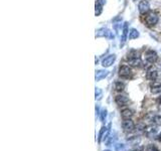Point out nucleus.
I'll use <instances>...</instances> for the list:
<instances>
[{"mask_svg": "<svg viewBox=\"0 0 161 151\" xmlns=\"http://www.w3.org/2000/svg\"><path fill=\"white\" fill-rule=\"evenodd\" d=\"M114 38V34L112 33L110 29L106 27H102V28H99V29L96 31V38Z\"/></svg>", "mask_w": 161, "mask_h": 151, "instance_id": "obj_1", "label": "nucleus"}, {"mask_svg": "<svg viewBox=\"0 0 161 151\" xmlns=\"http://www.w3.org/2000/svg\"><path fill=\"white\" fill-rule=\"evenodd\" d=\"M145 22H146L149 26L155 25L156 23L158 22V16H157V14H155V13H153V12L149 13V14H148L147 16L145 17Z\"/></svg>", "mask_w": 161, "mask_h": 151, "instance_id": "obj_2", "label": "nucleus"}, {"mask_svg": "<svg viewBox=\"0 0 161 151\" xmlns=\"http://www.w3.org/2000/svg\"><path fill=\"white\" fill-rule=\"evenodd\" d=\"M132 75V70L129 65H122L119 70V76L122 78H129Z\"/></svg>", "mask_w": 161, "mask_h": 151, "instance_id": "obj_3", "label": "nucleus"}, {"mask_svg": "<svg viewBox=\"0 0 161 151\" xmlns=\"http://www.w3.org/2000/svg\"><path fill=\"white\" fill-rule=\"evenodd\" d=\"M115 61H116V56H115V54H109V56H107L103 61H102V65H103L104 67H111V65L114 63Z\"/></svg>", "mask_w": 161, "mask_h": 151, "instance_id": "obj_4", "label": "nucleus"}, {"mask_svg": "<svg viewBox=\"0 0 161 151\" xmlns=\"http://www.w3.org/2000/svg\"><path fill=\"white\" fill-rule=\"evenodd\" d=\"M145 58H146V61L148 63H154L156 61H157L158 56H157V54L154 51V50H148L146 54H145Z\"/></svg>", "mask_w": 161, "mask_h": 151, "instance_id": "obj_5", "label": "nucleus"}, {"mask_svg": "<svg viewBox=\"0 0 161 151\" xmlns=\"http://www.w3.org/2000/svg\"><path fill=\"white\" fill-rule=\"evenodd\" d=\"M122 128L125 131H133L135 128V124L132 120L130 119H124V121L122 122Z\"/></svg>", "mask_w": 161, "mask_h": 151, "instance_id": "obj_6", "label": "nucleus"}, {"mask_svg": "<svg viewBox=\"0 0 161 151\" xmlns=\"http://www.w3.org/2000/svg\"><path fill=\"white\" fill-rule=\"evenodd\" d=\"M138 8H139V12H140L141 14H145V13H147L149 11L150 5H149V3H148V1H146V0H142V1L139 3Z\"/></svg>", "mask_w": 161, "mask_h": 151, "instance_id": "obj_7", "label": "nucleus"}, {"mask_svg": "<svg viewBox=\"0 0 161 151\" xmlns=\"http://www.w3.org/2000/svg\"><path fill=\"white\" fill-rule=\"evenodd\" d=\"M150 92L152 94H158V93H161V83L160 82H157V81H153V84L151 85L150 87Z\"/></svg>", "mask_w": 161, "mask_h": 151, "instance_id": "obj_8", "label": "nucleus"}, {"mask_svg": "<svg viewBox=\"0 0 161 151\" xmlns=\"http://www.w3.org/2000/svg\"><path fill=\"white\" fill-rule=\"evenodd\" d=\"M128 98L126 97V96H122V95H119L117 96L116 98H115V102H116L117 105H119L120 107L122 106H125L126 104L128 103Z\"/></svg>", "mask_w": 161, "mask_h": 151, "instance_id": "obj_9", "label": "nucleus"}, {"mask_svg": "<svg viewBox=\"0 0 161 151\" xmlns=\"http://www.w3.org/2000/svg\"><path fill=\"white\" fill-rule=\"evenodd\" d=\"M109 75V72L106 71V70H98L96 72V81H101L103 79H105L106 77Z\"/></svg>", "mask_w": 161, "mask_h": 151, "instance_id": "obj_10", "label": "nucleus"}, {"mask_svg": "<svg viewBox=\"0 0 161 151\" xmlns=\"http://www.w3.org/2000/svg\"><path fill=\"white\" fill-rule=\"evenodd\" d=\"M157 76H158V74H157V72H156V70H154V69H149L147 71V74H146V78H147V80H150V81H155L156 79H157Z\"/></svg>", "mask_w": 161, "mask_h": 151, "instance_id": "obj_11", "label": "nucleus"}, {"mask_svg": "<svg viewBox=\"0 0 161 151\" xmlns=\"http://www.w3.org/2000/svg\"><path fill=\"white\" fill-rule=\"evenodd\" d=\"M128 35V23L125 22L123 26V34H122V38H121V45H123L125 43L126 39H127Z\"/></svg>", "mask_w": 161, "mask_h": 151, "instance_id": "obj_12", "label": "nucleus"}, {"mask_svg": "<svg viewBox=\"0 0 161 151\" xmlns=\"http://www.w3.org/2000/svg\"><path fill=\"white\" fill-rule=\"evenodd\" d=\"M107 131H108V129L106 128L105 126H103L101 128V130H100V132H99V135H98V142H99V143L101 141H103V138L106 135V133H107Z\"/></svg>", "mask_w": 161, "mask_h": 151, "instance_id": "obj_13", "label": "nucleus"}, {"mask_svg": "<svg viewBox=\"0 0 161 151\" xmlns=\"http://www.w3.org/2000/svg\"><path fill=\"white\" fill-rule=\"evenodd\" d=\"M128 63L129 65H133V67H138V65H141V61L140 58H128Z\"/></svg>", "mask_w": 161, "mask_h": 151, "instance_id": "obj_14", "label": "nucleus"}, {"mask_svg": "<svg viewBox=\"0 0 161 151\" xmlns=\"http://www.w3.org/2000/svg\"><path fill=\"white\" fill-rule=\"evenodd\" d=\"M132 115H133V112L130 109H125L121 112V116L124 119H129L130 117H132Z\"/></svg>", "mask_w": 161, "mask_h": 151, "instance_id": "obj_15", "label": "nucleus"}, {"mask_svg": "<svg viewBox=\"0 0 161 151\" xmlns=\"http://www.w3.org/2000/svg\"><path fill=\"white\" fill-rule=\"evenodd\" d=\"M139 38V31L137 29H135V28H132L131 30H130L129 32V38L130 39H135Z\"/></svg>", "mask_w": 161, "mask_h": 151, "instance_id": "obj_16", "label": "nucleus"}, {"mask_svg": "<svg viewBox=\"0 0 161 151\" xmlns=\"http://www.w3.org/2000/svg\"><path fill=\"white\" fill-rule=\"evenodd\" d=\"M114 89L116 90V91H118V92H121V91H123V90L125 89V85H124L123 83H121V82H116L114 84Z\"/></svg>", "mask_w": 161, "mask_h": 151, "instance_id": "obj_17", "label": "nucleus"}, {"mask_svg": "<svg viewBox=\"0 0 161 151\" xmlns=\"http://www.w3.org/2000/svg\"><path fill=\"white\" fill-rule=\"evenodd\" d=\"M95 96H96V100L97 101H100L103 97V92L100 88H96L95 90Z\"/></svg>", "mask_w": 161, "mask_h": 151, "instance_id": "obj_18", "label": "nucleus"}, {"mask_svg": "<svg viewBox=\"0 0 161 151\" xmlns=\"http://www.w3.org/2000/svg\"><path fill=\"white\" fill-rule=\"evenodd\" d=\"M106 118H107V109H102V111L100 112V119L104 123L106 121Z\"/></svg>", "mask_w": 161, "mask_h": 151, "instance_id": "obj_19", "label": "nucleus"}, {"mask_svg": "<svg viewBox=\"0 0 161 151\" xmlns=\"http://www.w3.org/2000/svg\"><path fill=\"white\" fill-rule=\"evenodd\" d=\"M145 131H146V133H148V134H154V133L157 132V127L149 126V127H147V129H145Z\"/></svg>", "mask_w": 161, "mask_h": 151, "instance_id": "obj_20", "label": "nucleus"}, {"mask_svg": "<svg viewBox=\"0 0 161 151\" xmlns=\"http://www.w3.org/2000/svg\"><path fill=\"white\" fill-rule=\"evenodd\" d=\"M103 5L102 4H100V3H96V10H95V14H96V16H98V15H100L102 13V10H103Z\"/></svg>", "mask_w": 161, "mask_h": 151, "instance_id": "obj_21", "label": "nucleus"}, {"mask_svg": "<svg viewBox=\"0 0 161 151\" xmlns=\"http://www.w3.org/2000/svg\"><path fill=\"white\" fill-rule=\"evenodd\" d=\"M115 149H116V151H126L127 150V148H126L125 144L119 143V144H116V145H115Z\"/></svg>", "mask_w": 161, "mask_h": 151, "instance_id": "obj_22", "label": "nucleus"}, {"mask_svg": "<svg viewBox=\"0 0 161 151\" xmlns=\"http://www.w3.org/2000/svg\"><path fill=\"white\" fill-rule=\"evenodd\" d=\"M145 151H158V148L154 144H148L145 148Z\"/></svg>", "mask_w": 161, "mask_h": 151, "instance_id": "obj_23", "label": "nucleus"}, {"mask_svg": "<svg viewBox=\"0 0 161 151\" xmlns=\"http://www.w3.org/2000/svg\"><path fill=\"white\" fill-rule=\"evenodd\" d=\"M152 121L156 124V125H159L161 126V115H157L152 119Z\"/></svg>", "mask_w": 161, "mask_h": 151, "instance_id": "obj_24", "label": "nucleus"}, {"mask_svg": "<svg viewBox=\"0 0 161 151\" xmlns=\"http://www.w3.org/2000/svg\"><path fill=\"white\" fill-rule=\"evenodd\" d=\"M139 140H140V139H139L138 137L133 136V137H131V138H128L127 141L130 142V143H132L133 145H135V144H137V142H139Z\"/></svg>", "mask_w": 161, "mask_h": 151, "instance_id": "obj_25", "label": "nucleus"}, {"mask_svg": "<svg viewBox=\"0 0 161 151\" xmlns=\"http://www.w3.org/2000/svg\"><path fill=\"white\" fill-rule=\"evenodd\" d=\"M136 128L138 129V130H143V129H145V125H143V124H138V125L136 126Z\"/></svg>", "mask_w": 161, "mask_h": 151, "instance_id": "obj_26", "label": "nucleus"}, {"mask_svg": "<svg viewBox=\"0 0 161 151\" xmlns=\"http://www.w3.org/2000/svg\"><path fill=\"white\" fill-rule=\"evenodd\" d=\"M131 151H143V147H137V148H135V149H133V150H131Z\"/></svg>", "mask_w": 161, "mask_h": 151, "instance_id": "obj_27", "label": "nucleus"}, {"mask_svg": "<svg viewBox=\"0 0 161 151\" xmlns=\"http://www.w3.org/2000/svg\"><path fill=\"white\" fill-rule=\"evenodd\" d=\"M156 139H157L158 141H160V142H161V133H159V134H158L157 136H156Z\"/></svg>", "mask_w": 161, "mask_h": 151, "instance_id": "obj_28", "label": "nucleus"}, {"mask_svg": "<svg viewBox=\"0 0 161 151\" xmlns=\"http://www.w3.org/2000/svg\"><path fill=\"white\" fill-rule=\"evenodd\" d=\"M105 2H106V0H99V1H98V3H100V4H102V5H103Z\"/></svg>", "mask_w": 161, "mask_h": 151, "instance_id": "obj_29", "label": "nucleus"}, {"mask_svg": "<svg viewBox=\"0 0 161 151\" xmlns=\"http://www.w3.org/2000/svg\"><path fill=\"white\" fill-rule=\"evenodd\" d=\"M158 102H159V103H160V104H161V96H160V97H159V98H158Z\"/></svg>", "mask_w": 161, "mask_h": 151, "instance_id": "obj_30", "label": "nucleus"}, {"mask_svg": "<svg viewBox=\"0 0 161 151\" xmlns=\"http://www.w3.org/2000/svg\"><path fill=\"white\" fill-rule=\"evenodd\" d=\"M158 110H159V111H161V104L159 105V106H158Z\"/></svg>", "mask_w": 161, "mask_h": 151, "instance_id": "obj_31", "label": "nucleus"}, {"mask_svg": "<svg viewBox=\"0 0 161 151\" xmlns=\"http://www.w3.org/2000/svg\"><path fill=\"white\" fill-rule=\"evenodd\" d=\"M104 151H110V150H104Z\"/></svg>", "mask_w": 161, "mask_h": 151, "instance_id": "obj_32", "label": "nucleus"}]
</instances>
